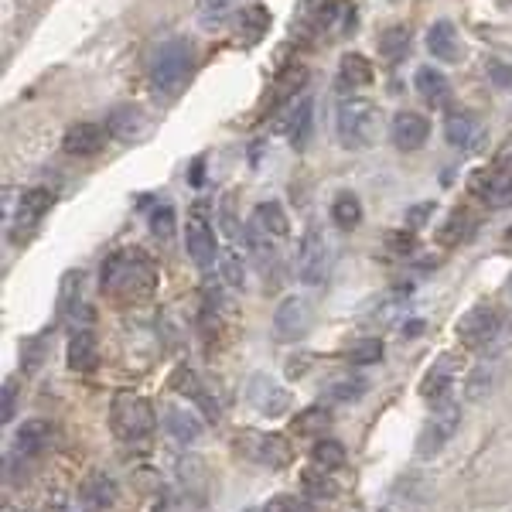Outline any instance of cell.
<instances>
[{
  "instance_id": "cell-2",
  "label": "cell",
  "mask_w": 512,
  "mask_h": 512,
  "mask_svg": "<svg viewBox=\"0 0 512 512\" xmlns=\"http://www.w3.org/2000/svg\"><path fill=\"white\" fill-rule=\"evenodd\" d=\"M195 65V48L188 38H171L164 45L154 48L151 65H147V76H151V89L158 96H175L181 86L192 76Z\"/></svg>"
},
{
  "instance_id": "cell-40",
  "label": "cell",
  "mask_w": 512,
  "mask_h": 512,
  "mask_svg": "<svg viewBox=\"0 0 512 512\" xmlns=\"http://www.w3.org/2000/svg\"><path fill=\"white\" fill-rule=\"evenodd\" d=\"M472 216H468L465 209H458V212H451V219L444 222V229H441V243L444 246H454V243H461L468 233H472Z\"/></svg>"
},
{
  "instance_id": "cell-21",
  "label": "cell",
  "mask_w": 512,
  "mask_h": 512,
  "mask_svg": "<svg viewBox=\"0 0 512 512\" xmlns=\"http://www.w3.org/2000/svg\"><path fill=\"white\" fill-rule=\"evenodd\" d=\"M427 52H431L437 62H458L461 59L458 28H454L451 21H434L431 28H427Z\"/></svg>"
},
{
  "instance_id": "cell-14",
  "label": "cell",
  "mask_w": 512,
  "mask_h": 512,
  "mask_svg": "<svg viewBox=\"0 0 512 512\" xmlns=\"http://www.w3.org/2000/svg\"><path fill=\"white\" fill-rule=\"evenodd\" d=\"M151 130V117H147L140 106H117V110L106 117V134L117 137L120 144H137Z\"/></svg>"
},
{
  "instance_id": "cell-26",
  "label": "cell",
  "mask_w": 512,
  "mask_h": 512,
  "mask_svg": "<svg viewBox=\"0 0 512 512\" xmlns=\"http://www.w3.org/2000/svg\"><path fill=\"white\" fill-rule=\"evenodd\" d=\"M311 127H315V99L311 96H301L294 103L291 117H287V134H291V144L301 151V147H308L311 140Z\"/></svg>"
},
{
  "instance_id": "cell-10",
  "label": "cell",
  "mask_w": 512,
  "mask_h": 512,
  "mask_svg": "<svg viewBox=\"0 0 512 512\" xmlns=\"http://www.w3.org/2000/svg\"><path fill=\"white\" fill-rule=\"evenodd\" d=\"M246 400H250V407L263 417H284L287 410H291V393L267 373L250 376V383H246Z\"/></svg>"
},
{
  "instance_id": "cell-13",
  "label": "cell",
  "mask_w": 512,
  "mask_h": 512,
  "mask_svg": "<svg viewBox=\"0 0 512 512\" xmlns=\"http://www.w3.org/2000/svg\"><path fill=\"white\" fill-rule=\"evenodd\" d=\"M55 195L48 192V188H28V192H21V202L18 209H14V239H21L24 233H31V229L38 226L41 219H45V212L52 209Z\"/></svg>"
},
{
  "instance_id": "cell-22",
  "label": "cell",
  "mask_w": 512,
  "mask_h": 512,
  "mask_svg": "<svg viewBox=\"0 0 512 512\" xmlns=\"http://www.w3.org/2000/svg\"><path fill=\"white\" fill-rule=\"evenodd\" d=\"M65 362H69L72 373H89V369H96L99 345H96V335L89 332V328H79V332H72L69 349H65Z\"/></svg>"
},
{
  "instance_id": "cell-34",
  "label": "cell",
  "mask_w": 512,
  "mask_h": 512,
  "mask_svg": "<svg viewBox=\"0 0 512 512\" xmlns=\"http://www.w3.org/2000/svg\"><path fill=\"white\" fill-rule=\"evenodd\" d=\"M311 465L321 468V472H338L345 465V448L332 437H318L315 448H311Z\"/></svg>"
},
{
  "instance_id": "cell-35",
  "label": "cell",
  "mask_w": 512,
  "mask_h": 512,
  "mask_svg": "<svg viewBox=\"0 0 512 512\" xmlns=\"http://www.w3.org/2000/svg\"><path fill=\"white\" fill-rule=\"evenodd\" d=\"M246 0H195V7H198V14H202V21L209 24H226L233 14L239 11H246Z\"/></svg>"
},
{
  "instance_id": "cell-11",
  "label": "cell",
  "mask_w": 512,
  "mask_h": 512,
  "mask_svg": "<svg viewBox=\"0 0 512 512\" xmlns=\"http://www.w3.org/2000/svg\"><path fill=\"white\" fill-rule=\"evenodd\" d=\"M185 250L192 256L195 267H202V270H209L212 263H216V253H219L216 233H212L209 219L202 216V209H195L185 222Z\"/></svg>"
},
{
  "instance_id": "cell-19",
  "label": "cell",
  "mask_w": 512,
  "mask_h": 512,
  "mask_svg": "<svg viewBox=\"0 0 512 512\" xmlns=\"http://www.w3.org/2000/svg\"><path fill=\"white\" fill-rule=\"evenodd\" d=\"M475 195L482 198L489 209H509L512 205V175H502V171H482L475 175Z\"/></svg>"
},
{
  "instance_id": "cell-49",
  "label": "cell",
  "mask_w": 512,
  "mask_h": 512,
  "mask_svg": "<svg viewBox=\"0 0 512 512\" xmlns=\"http://www.w3.org/2000/svg\"><path fill=\"white\" fill-rule=\"evenodd\" d=\"M431 212H434V205H431V202H424V205H417V209H410V216H407L410 229L424 226V222H427V216H431Z\"/></svg>"
},
{
  "instance_id": "cell-54",
  "label": "cell",
  "mask_w": 512,
  "mask_h": 512,
  "mask_svg": "<svg viewBox=\"0 0 512 512\" xmlns=\"http://www.w3.org/2000/svg\"><path fill=\"white\" fill-rule=\"evenodd\" d=\"M506 243H509V246H512V226H509V229H506Z\"/></svg>"
},
{
  "instance_id": "cell-43",
  "label": "cell",
  "mask_w": 512,
  "mask_h": 512,
  "mask_svg": "<svg viewBox=\"0 0 512 512\" xmlns=\"http://www.w3.org/2000/svg\"><path fill=\"white\" fill-rule=\"evenodd\" d=\"M332 472H321V468H315V472L304 475V492L315 495V499H335L338 495V485L328 478Z\"/></svg>"
},
{
  "instance_id": "cell-24",
  "label": "cell",
  "mask_w": 512,
  "mask_h": 512,
  "mask_svg": "<svg viewBox=\"0 0 512 512\" xmlns=\"http://www.w3.org/2000/svg\"><path fill=\"white\" fill-rule=\"evenodd\" d=\"M420 99H424L427 106H434V110H441V106H448L451 99V82L444 72L431 69V65H424V69H417V79H414Z\"/></svg>"
},
{
  "instance_id": "cell-17",
  "label": "cell",
  "mask_w": 512,
  "mask_h": 512,
  "mask_svg": "<svg viewBox=\"0 0 512 512\" xmlns=\"http://www.w3.org/2000/svg\"><path fill=\"white\" fill-rule=\"evenodd\" d=\"M103 140L106 134L96 123H72L62 137V151L69 158H93V154H99V147H103Z\"/></svg>"
},
{
  "instance_id": "cell-25",
  "label": "cell",
  "mask_w": 512,
  "mask_h": 512,
  "mask_svg": "<svg viewBox=\"0 0 512 512\" xmlns=\"http://www.w3.org/2000/svg\"><path fill=\"white\" fill-rule=\"evenodd\" d=\"M478 134H482V127H478V117L475 113H468V110H454L448 113V120H444V137H448V144L451 147H472Z\"/></svg>"
},
{
  "instance_id": "cell-38",
  "label": "cell",
  "mask_w": 512,
  "mask_h": 512,
  "mask_svg": "<svg viewBox=\"0 0 512 512\" xmlns=\"http://www.w3.org/2000/svg\"><path fill=\"white\" fill-rule=\"evenodd\" d=\"M383 352V338H362L349 349V362L352 366H376V362H383Z\"/></svg>"
},
{
  "instance_id": "cell-45",
  "label": "cell",
  "mask_w": 512,
  "mask_h": 512,
  "mask_svg": "<svg viewBox=\"0 0 512 512\" xmlns=\"http://www.w3.org/2000/svg\"><path fill=\"white\" fill-rule=\"evenodd\" d=\"M14 410H18V383H14V379H7L4 396H0V420H4V424H11Z\"/></svg>"
},
{
  "instance_id": "cell-47",
  "label": "cell",
  "mask_w": 512,
  "mask_h": 512,
  "mask_svg": "<svg viewBox=\"0 0 512 512\" xmlns=\"http://www.w3.org/2000/svg\"><path fill=\"white\" fill-rule=\"evenodd\" d=\"M263 512H315V509L301 499H291V495H277V499H270L267 506H263Z\"/></svg>"
},
{
  "instance_id": "cell-18",
  "label": "cell",
  "mask_w": 512,
  "mask_h": 512,
  "mask_svg": "<svg viewBox=\"0 0 512 512\" xmlns=\"http://www.w3.org/2000/svg\"><path fill=\"white\" fill-rule=\"evenodd\" d=\"M171 383H175V390H178V393H185L188 400L198 403V410H202V414H205V420H212V424H216V420H219V403L212 400L209 390H205V383L192 373V369H188V366L175 369V376H171Z\"/></svg>"
},
{
  "instance_id": "cell-56",
  "label": "cell",
  "mask_w": 512,
  "mask_h": 512,
  "mask_svg": "<svg viewBox=\"0 0 512 512\" xmlns=\"http://www.w3.org/2000/svg\"><path fill=\"white\" fill-rule=\"evenodd\" d=\"M243 512H263V509H243Z\"/></svg>"
},
{
  "instance_id": "cell-52",
  "label": "cell",
  "mask_w": 512,
  "mask_h": 512,
  "mask_svg": "<svg viewBox=\"0 0 512 512\" xmlns=\"http://www.w3.org/2000/svg\"><path fill=\"white\" fill-rule=\"evenodd\" d=\"M192 185H202V161H195L192 168Z\"/></svg>"
},
{
  "instance_id": "cell-39",
  "label": "cell",
  "mask_w": 512,
  "mask_h": 512,
  "mask_svg": "<svg viewBox=\"0 0 512 512\" xmlns=\"http://www.w3.org/2000/svg\"><path fill=\"white\" fill-rule=\"evenodd\" d=\"M222 280H226L229 287L246 284V263L236 246H226V250H222Z\"/></svg>"
},
{
  "instance_id": "cell-27",
  "label": "cell",
  "mask_w": 512,
  "mask_h": 512,
  "mask_svg": "<svg viewBox=\"0 0 512 512\" xmlns=\"http://www.w3.org/2000/svg\"><path fill=\"white\" fill-rule=\"evenodd\" d=\"M253 226L260 229V233H267V236H274L277 243L280 239H287L291 236V222H287V212H284V205L280 202H260L253 209Z\"/></svg>"
},
{
  "instance_id": "cell-20",
  "label": "cell",
  "mask_w": 512,
  "mask_h": 512,
  "mask_svg": "<svg viewBox=\"0 0 512 512\" xmlns=\"http://www.w3.org/2000/svg\"><path fill=\"white\" fill-rule=\"evenodd\" d=\"M52 437L55 431L48 420H24L18 427V434H14V451H18L21 458H38L41 451H48Z\"/></svg>"
},
{
  "instance_id": "cell-30",
  "label": "cell",
  "mask_w": 512,
  "mask_h": 512,
  "mask_svg": "<svg viewBox=\"0 0 512 512\" xmlns=\"http://www.w3.org/2000/svg\"><path fill=\"white\" fill-rule=\"evenodd\" d=\"M294 434L297 437H325V431L332 427V410L328 407H308L294 417Z\"/></svg>"
},
{
  "instance_id": "cell-41",
  "label": "cell",
  "mask_w": 512,
  "mask_h": 512,
  "mask_svg": "<svg viewBox=\"0 0 512 512\" xmlns=\"http://www.w3.org/2000/svg\"><path fill=\"white\" fill-rule=\"evenodd\" d=\"M151 233H154V239H161V243H171V239H175V209H171L168 202L154 205V212H151Z\"/></svg>"
},
{
  "instance_id": "cell-36",
  "label": "cell",
  "mask_w": 512,
  "mask_h": 512,
  "mask_svg": "<svg viewBox=\"0 0 512 512\" xmlns=\"http://www.w3.org/2000/svg\"><path fill=\"white\" fill-rule=\"evenodd\" d=\"M267 28H270L267 7L253 4V7H246V11H243V24H239V38H243L246 45H256V41L263 38V31H267Z\"/></svg>"
},
{
  "instance_id": "cell-23",
  "label": "cell",
  "mask_w": 512,
  "mask_h": 512,
  "mask_svg": "<svg viewBox=\"0 0 512 512\" xmlns=\"http://www.w3.org/2000/svg\"><path fill=\"white\" fill-rule=\"evenodd\" d=\"M161 420H164L168 437H175V441L185 444V448H192V444H198V437H202V420L185 407H168Z\"/></svg>"
},
{
  "instance_id": "cell-48",
  "label": "cell",
  "mask_w": 512,
  "mask_h": 512,
  "mask_svg": "<svg viewBox=\"0 0 512 512\" xmlns=\"http://www.w3.org/2000/svg\"><path fill=\"white\" fill-rule=\"evenodd\" d=\"M492 168H495V171H502V175H512V137L499 147V151H495Z\"/></svg>"
},
{
  "instance_id": "cell-12",
  "label": "cell",
  "mask_w": 512,
  "mask_h": 512,
  "mask_svg": "<svg viewBox=\"0 0 512 512\" xmlns=\"http://www.w3.org/2000/svg\"><path fill=\"white\" fill-rule=\"evenodd\" d=\"M393 144L396 151L410 154V151H420V147L427 144V137H431V120L424 117V113H414V110H400L393 117Z\"/></svg>"
},
{
  "instance_id": "cell-9",
  "label": "cell",
  "mask_w": 512,
  "mask_h": 512,
  "mask_svg": "<svg viewBox=\"0 0 512 512\" xmlns=\"http://www.w3.org/2000/svg\"><path fill=\"white\" fill-rule=\"evenodd\" d=\"M239 451L243 458L256 461L263 468H284L291 465V444L284 434H260V431H246L239 434Z\"/></svg>"
},
{
  "instance_id": "cell-44",
  "label": "cell",
  "mask_w": 512,
  "mask_h": 512,
  "mask_svg": "<svg viewBox=\"0 0 512 512\" xmlns=\"http://www.w3.org/2000/svg\"><path fill=\"white\" fill-rule=\"evenodd\" d=\"M219 222H222V233H226L229 239H236L243 229H239V222H236V195L233 192H226L222 195V202H219Z\"/></svg>"
},
{
  "instance_id": "cell-55",
  "label": "cell",
  "mask_w": 512,
  "mask_h": 512,
  "mask_svg": "<svg viewBox=\"0 0 512 512\" xmlns=\"http://www.w3.org/2000/svg\"><path fill=\"white\" fill-rule=\"evenodd\" d=\"M506 287H509V294H512V274H509V284Z\"/></svg>"
},
{
  "instance_id": "cell-5",
  "label": "cell",
  "mask_w": 512,
  "mask_h": 512,
  "mask_svg": "<svg viewBox=\"0 0 512 512\" xmlns=\"http://www.w3.org/2000/svg\"><path fill=\"white\" fill-rule=\"evenodd\" d=\"M110 424H113V434H117L120 441H144V437H151L158 417H154V407L144 400V396L120 393L117 400H113Z\"/></svg>"
},
{
  "instance_id": "cell-28",
  "label": "cell",
  "mask_w": 512,
  "mask_h": 512,
  "mask_svg": "<svg viewBox=\"0 0 512 512\" xmlns=\"http://www.w3.org/2000/svg\"><path fill=\"white\" fill-rule=\"evenodd\" d=\"M117 482H113L110 475H103V472H96V475H89L86 482H82V502H86V509H110L113 502H117Z\"/></svg>"
},
{
  "instance_id": "cell-57",
  "label": "cell",
  "mask_w": 512,
  "mask_h": 512,
  "mask_svg": "<svg viewBox=\"0 0 512 512\" xmlns=\"http://www.w3.org/2000/svg\"><path fill=\"white\" fill-rule=\"evenodd\" d=\"M386 512H390V509H386Z\"/></svg>"
},
{
  "instance_id": "cell-33",
  "label": "cell",
  "mask_w": 512,
  "mask_h": 512,
  "mask_svg": "<svg viewBox=\"0 0 512 512\" xmlns=\"http://www.w3.org/2000/svg\"><path fill=\"white\" fill-rule=\"evenodd\" d=\"M338 72H342V86H352V89L373 82V65H369L366 55H359V52L342 55V62H338Z\"/></svg>"
},
{
  "instance_id": "cell-16",
  "label": "cell",
  "mask_w": 512,
  "mask_h": 512,
  "mask_svg": "<svg viewBox=\"0 0 512 512\" xmlns=\"http://www.w3.org/2000/svg\"><path fill=\"white\" fill-rule=\"evenodd\" d=\"M79 315L89 318L86 304H82V274L79 270H69V274L62 277L59 284V321H65V325H72L79 332Z\"/></svg>"
},
{
  "instance_id": "cell-4",
  "label": "cell",
  "mask_w": 512,
  "mask_h": 512,
  "mask_svg": "<svg viewBox=\"0 0 512 512\" xmlns=\"http://www.w3.org/2000/svg\"><path fill=\"white\" fill-rule=\"evenodd\" d=\"M335 267V243L332 236L325 233V229L311 226L308 233H304L301 246H297V280L308 287H318L325 284L328 274H332Z\"/></svg>"
},
{
  "instance_id": "cell-32",
  "label": "cell",
  "mask_w": 512,
  "mask_h": 512,
  "mask_svg": "<svg viewBox=\"0 0 512 512\" xmlns=\"http://www.w3.org/2000/svg\"><path fill=\"white\" fill-rule=\"evenodd\" d=\"M407 52H410V31L407 28H386L383 35H379V55H383V62H390L396 65L400 59H407Z\"/></svg>"
},
{
  "instance_id": "cell-31",
  "label": "cell",
  "mask_w": 512,
  "mask_h": 512,
  "mask_svg": "<svg viewBox=\"0 0 512 512\" xmlns=\"http://www.w3.org/2000/svg\"><path fill=\"white\" fill-rule=\"evenodd\" d=\"M369 390V379L366 376H338L335 383H328V390H325V400H332V403H355V400H362Z\"/></svg>"
},
{
  "instance_id": "cell-42",
  "label": "cell",
  "mask_w": 512,
  "mask_h": 512,
  "mask_svg": "<svg viewBox=\"0 0 512 512\" xmlns=\"http://www.w3.org/2000/svg\"><path fill=\"white\" fill-rule=\"evenodd\" d=\"M431 492H434V485H431V478H424V475H403L400 482H396V495H403V499L424 502V499H431Z\"/></svg>"
},
{
  "instance_id": "cell-6",
  "label": "cell",
  "mask_w": 512,
  "mask_h": 512,
  "mask_svg": "<svg viewBox=\"0 0 512 512\" xmlns=\"http://www.w3.org/2000/svg\"><path fill=\"white\" fill-rule=\"evenodd\" d=\"M461 427V407L451 400H441L434 403V414L427 417V424L420 427V437H417V458L420 461H431L437 454L444 451V444L451 441L454 434H458Z\"/></svg>"
},
{
  "instance_id": "cell-53",
  "label": "cell",
  "mask_w": 512,
  "mask_h": 512,
  "mask_svg": "<svg viewBox=\"0 0 512 512\" xmlns=\"http://www.w3.org/2000/svg\"><path fill=\"white\" fill-rule=\"evenodd\" d=\"M4 512H28V509H18V506H4Z\"/></svg>"
},
{
  "instance_id": "cell-50",
  "label": "cell",
  "mask_w": 512,
  "mask_h": 512,
  "mask_svg": "<svg viewBox=\"0 0 512 512\" xmlns=\"http://www.w3.org/2000/svg\"><path fill=\"white\" fill-rule=\"evenodd\" d=\"M390 243H393V250H396V253H407L410 246H414V236H410V233H393V236H390Z\"/></svg>"
},
{
  "instance_id": "cell-8",
  "label": "cell",
  "mask_w": 512,
  "mask_h": 512,
  "mask_svg": "<svg viewBox=\"0 0 512 512\" xmlns=\"http://www.w3.org/2000/svg\"><path fill=\"white\" fill-rule=\"evenodd\" d=\"M311 321H315V308H311L308 297L301 294L284 297L274 311V338L277 342H297V338L308 335Z\"/></svg>"
},
{
  "instance_id": "cell-3",
  "label": "cell",
  "mask_w": 512,
  "mask_h": 512,
  "mask_svg": "<svg viewBox=\"0 0 512 512\" xmlns=\"http://www.w3.org/2000/svg\"><path fill=\"white\" fill-rule=\"evenodd\" d=\"M335 134H338V144L349 147V151L369 147L379 134V106L366 96L342 99L335 113Z\"/></svg>"
},
{
  "instance_id": "cell-15",
  "label": "cell",
  "mask_w": 512,
  "mask_h": 512,
  "mask_svg": "<svg viewBox=\"0 0 512 512\" xmlns=\"http://www.w3.org/2000/svg\"><path fill=\"white\" fill-rule=\"evenodd\" d=\"M458 369H461V359H458V355H441V359H437L434 366L427 369L420 393H424L427 400H434V403L448 400V396H451V386H454V376H458Z\"/></svg>"
},
{
  "instance_id": "cell-51",
  "label": "cell",
  "mask_w": 512,
  "mask_h": 512,
  "mask_svg": "<svg viewBox=\"0 0 512 512\" xmlns=\"http://www.w3.org/2000/svg\"><path fill=\"white\" fill-rule=\"evenodd\" d=\"M420 328H424V321H410V325H403V335H420Z\"/></svg>"
},
{
  "instance_id": "cell-46",
  "label": "cell",
  "mask_w": 512,
  "mask_h": 512,
  "mask_svg": "<svg viewBox=\"0 0 512 512\" xmlns=\"http://www.w3.org/2000/svg\"><path fill=\"white\" fill-rule=\"evenodd\" d=\"M41 352H45V338H28L24 342V349H21V366L28 369H38L41 366Z\"/></svg>"
},
{
  "instance_id": "cell-7",
  "label": "cell",
  "mask_w": 512,
  "mask_h": 512,
  "mask_svg": "<svg viewBox=\"0 0 512 512\" xmlns=\"http://www.w3.org/2000/svg\"><path fill=\"white\" fill-rule=\"evenodd\" d=\"M458 338L468 345V349H482V345H489L495 335L502 332V315L495 304H475V308H468L465 315L458 318Z\"/></svg>"
},
{
  "instance_id": "cell-1",
  "label": "cell",
  "mask_w": 512,
  "mask_h": 512,
  "mask_svg": "<svg viewBox=\"0 0 512 512\" xmlns=\"http://www.w3.org/2000/svg\"><path fill=\"white\" fill-rule=\"evenodd\" d=\"M154 267L140 250H123L113 253L103 263V274H99V287L103 294L123 297V301H140V297H151L154 291Z\"/></svg>"
},
{
  "instance_id": "cell-29",
  "label": "cell",
  "mask_w": 512,
  "mask_h": 512,
  "mask_svg": "<svg viewBox=\"0 0 512 512\" xmlns=\"http://www.w3.org/2000/svg\"><path fill=\"white\" fill-rule=\"evenodd\" d=\"M332 222L342 233H352V229L362 226V202L355 192H338L332 202Z\"/></svg>"
},
{
  "instance_id": "cell-37",
  "label": "cell",
  "mask_w": 512,
  "mask_h": 512,
  "mask_svg": "<svg viewBox=\"0 0 512 512\" xmlns=\"http://www.w3.org/2000/svg\"><path fill=\"white\" fill-rule=\"evenodd\" d=\"M495 376H499V369L489 366V362H482L478 369H472L465 379V396L468 400H485V396L492 393V386H495Z\"/></svg>"
}]
</instances>
